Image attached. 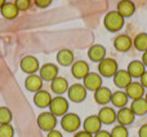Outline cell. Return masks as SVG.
I'll return each instance as SVG.
<instances>
[{
  "mask_svg": "<svg viewBox=\"0 0 147 137\" xmlns=\"http://www.w3.org/2000/svg\"><path fill=\"white\" fill-rule=\"evenodd\" d=\"M103 25L111 33H116V31L121 30L124 26V17L120 16L116 10H111L103 18Z\"/></svg>",
  "mask_w": 147,
  "mask_h": 137,
  "instance_id": "obj_1",
  "label": "cell"
},
{
  "mask_svg": "<svg viewBox=\"0 0 147 137\" xmlns=\"http://www.w3.org/2000/svg\"><path fill=\"white\" fill-rule=\"evenodd\" d=\"M49 110L54 117H63L65 114H67V110H69V101L62 96L54 97L49 104Z\"/></svg>",
  "mask_w": 147,
  "mask_h": 137,
  "instance_id": "obj_2",
  "label": "cell"
},
{
  "mask_svg": "<svg viewBox=\"0 0 147 137\" xmlns=\"http://www.w3.org/2000/svg\"><path fill=\"white\" fill-rule=\"evenodd\" d=\"M117 62L114 58H103L101 62H98V73L101 76L111 78L117 73Z\"/></svg>",
  "mask_w": 147,
  "mask_h": 137,
  "instance_id": "obj_3",
  "label": "cell"
},
{
  "mask_svg": "<svg viewBox=\"0 0 147 137\" xmlns=\"http://www.w3.org/2000/svg\"><path fill=\"white\" fill-rule=\"evenodd\" d=\"M81 124V120L79 115L74 114V113H67L62 117L61 119V127L63 128L66 132H76Z\"/></svg>",
  "mask_w": 147,
  "mask_h": 137,
  "instance_id": "obj_4",
  "label": "cell"
},
{
  "mask_svg": "<svg viewBox=\"0 0 147 137\" xmlns=\"http://www.w3.org/2000/svg\"><path fill=\"white\" fill-rule=\"evenodd\" d=\"M36 122H38V125L41 131H47V132H49V131L54 130V127H56L57 117H54L51 111H45V113L39 114Z\"/></svg>",
  "mask_w": 147,
  "mask_h": 137,
  "instance_id": "obj_5",
  "label": "cell"
},
{
  "mask_svg": "<svg viewBox=\"0 0 147 137\" xmlns=\"http://www.w3.org/2000/svg\"><path fill=\"white\" fill-rule=\"evenodd\" d=\"M67 96H69L70 101L72 102H81L85 100L86 97V88L80 83H76V84H72V85L69 87L67 89Z\"/></svg>",
  "mask_w": 147,
  "mask_h": 137,
  "instance_id": "obj_6",
  "label": "cell"
},
{
  "mask_svg": "<svg viewBox=\"0 0 147 137\" xmlns=\"http://www.w3.org/2000/svg\"><path fill=\"white\" fill-rule=\"evenodd\" d=\"M20 66H21V70H22L23 73L28 74V75L35 74L36 71L40 68V66H39V61L34 56H25L22 60H21Z\"/></svg>",
  "mask_w": 147,
  "mask_h": 137,
  "instance_id": "obj_7",
  "label": "cell"
},
{
  "mask_svg": "<svg viewBox=\"0 0 147 137\" xmlns=\"http://www.w3.org/2000/svg\"><path fill=\"white\" fill-rule=\"evenodd\" d=\"M39 76L43 81H52L54 78L58 76V66L54 64H45L39 68Z\"/></svg>",
  "mask_w": 147,
  "mask_h": 137,
  "instance_id": "obj_8",
  "label": "cell"
},
{
  "mask_svg": "<svg viewBox=\"0 0 147 137\" xmlns=\"http://www.w3.org/2000/svg\"><path fill=\"white\" fill-rule=\"evenodd\" d=\"M83 85L86 91H97L99 87H102V76L97 73H89L83 79Z\"/></svg>",
  "mask_w": 147,
  "mask_h": 137,
  "instance_id": "obj_9",
  "label": "cell"
},
{
  "mask_svg": "<svg viewBox=\"0 0 147 137\" xmlns=\"http://www.w3.org/2000/svg\"><path fill=\"white\" fill-rule=\"evenodd\" d=\"M125 93H127L128 98L138 100V98H142L146 92H145V87L141 83H138V81H132V83H129V85L125 88Z\"/></svg>",
  "mask_w": 147,
  "mask_h": 137,
  "instance_id": "obj_10",
  "label": "cell"
},
{
  "mask_svg": "<svg viewBox=\"0 0 147 137\" xmlns=\"http://www.w3.org/2000/svg\"><path fill=\"white\" fill-rule=\"evenodd\" d=\"M101 120H99L98 115H90V117L85 118L83 123V127H84V131L90 135H96L98 131H101Z\"/></svg>",
  "mask_w": 147,
  "mask_h": 137,
  "instance_id": "obj_11",
  "label": "cell"
},
{
  "mask_svg": "<svg viewBox=\"0 0 147 137\" xmlns=\"http://www.w3.org/2000/svg\"><path fill=\"white\" fill-rule=\"evenodd\" d=\"M134 113L130 110V107H121L119 111L116 113V120L119 122V124L121 125H128L132 124L134 122Z\"/></svg>",
  "mask_w": 147,
  "mask_h": 137,
  "instance_id": "obj_12",
  "label": "cell"
},
{
  "mask_svg": "<svg viewBox=\"0 0 147 137\" xmlns=\"http://www.w3.org/2000/svg\"><path fill=\"white\" fill-rule=\"evenodd\" d=\"M72 76L76 79H84L89 74V65L85 61H76L71 65Z\"/></svg>",
  "mask_w": 147,
  "mask_h": 137,
  "instance_id": "obj_13",
  "label": "cell"
},
{
  "mask_svg": "<svg viewBox=\"0 0 147 137\" xmlns=\"http://www.w3.org/2000/svg\"><path fill=\"white\" fill-rule=\"evenodd\" d=\"M88 57L93 62H101L106 58V48L101 44H94L88 49Z\"/></svg>",
  "mask_w": 147,
  "mask_h": 137,
  "instance_id": "obj_14",
  "label": "cell"
},
{
  "mask_svg": "<svg viewBox=\"0 0 147 137\" xmlns=\"http://www.w3.org/2000/svg\"><path fill=\"white\" fill-rule=\"evenodd\" d=\"M132 39L129 38L128 35H125V34H121V35L116 36L114 40V47L116 51L119 52H128L130 48H132Z\"/></svg>",
  "mask_w": 147,
  "mask_h": 137,
  "instance_id": "obj_15",
  "label": "cell"
},
{
  "mask_svg": "<svg viewBox=\"0 0 147 137\" xmlns=\"http://www.w3.org/2000/svg\"><path fill=\"white\" fill-rule=\"evenodd\" d=\"M98 118L102 124H112L116 120V113L112 107L103 106L98 111Z\"/></svg>",
  "mask_w": 147,
  "mask_h": 137,
  "instance_id": "obj_16",
  "label": "cell"
},
{
  "mask_svg": "<svg viewBox=\"0 0 147 137\" xmlns=\"http://www.w3.org/2000/svg\"><path fill=\"white\" fill-rule=\"evenodd\" d=\"M25 87L27 91L35 92L36 93V92L40 91L41 87H43V79H41L39 75H36V74H31V75H28L27 78H26Z\"/></svg>",
  "mask_w": 147,
  "mask_h": 137,
  "instance_id": "obj_17",
  "label": "cell"
},
{
  "mask_svg": "<svg viewBox=\"0 0 147 137\" xmlns=\"http://www.w3.org/2000/svg\"><path fill=\"white\" fill-rule=\"evenodd\" d=\"M111 96H112V92L107 87H103V85L99 87L97 91H94V100L99 105H106L109 102H111Z\"/></svg>",
  "mask_w": 147,
  "mask_h": 137,
  "instance_id": "obj_18",
  "label": "cell"
},
{
  "mask_svg": "<svg viewBox=\"0 0 147 137\" xmlns=\"http://www.w3.org/2000/svg\"><path fill=\"white\" fill-rule=\"evenodd\" d=\"M136 10V5L132 0H121L117 3V9L116 12L123 17H130Z\"/></svg>",
  "mask_w": 147,
  "mask_h": 137,
  "instance_id": "obj_19",
  "label": "cell"
},
{
  "mask_svg": "<svg viewBox=\"0 0 147 137\" xmlns=\"http://www.w3.org/2000/svg\"><path fill=\"white\" fill-rule=\"evenodd\" d=\"M114 83L119 88H127L129 83H132V76L127 70H117V73L114 75Z\"/></svg>",
  "mask_w": 147,
  "mask_h": 137,
  "instance_id": "obj_20",
  "label": "cell"
},
{
  "mask_svg": "<svg viewBox=\"0 0 147 137\" xmlns=\"http://www.w3.org/2000/svg\"><path fill=\"white\" fill-rule=\"evenodd\" d=\"M51 89L56 94L61 96L62 93L67 92V89H69V81L65 78H62V76H57L51 81Z\"/></svg>",
  "mask_w": 147,
  "mask_h": 137,
  "instance_id": "obj_21",
  "label": "cell"
},
{
  "mask_svg": "<svg viewBox=\"0 0 147 137\" xmlns=\"http://www.w3.org/2000/svg\"><path fill=\"white\" fill-rule=\"evenodd\" d=\"M51 101H52L51 93H49L48 91H44V89H40V91H38L35 93V96H34V102H35V105L38 107H41V109L49 106Z\"/></svg>",
  "mask_w": 147,
  "mask_h": 137,
  "instance_id": "obj_22",
  "label": "cell"
},
{
  "mask_svg": "<svg viewBox=\"0 0 147 137\" xmlns=\"http://www.w3.org/2000/svg\"><path fill=\"white\" fill-rule=\"evenodd\" d=\"M0 13H1V16L4 18H7V20H13V18H16L18 16L20 10H18V8L16 7L14 3L7 1L1 8H0Z\"/></svg>",
  "mask_w": 147,
  "mask_h": 137,
  "instance_id": "obj_23",
  "label": "cell"
},
{
  "mask_svg": "<svg viewBox=\"0 0 147 137\" xmlns=\"http://www.w3.org/2000/svg\"><path fill=\"white\" fill-rule=\"evenodd\" d=\"M57 62L62 66H70V65L74 64V53L70 49H61L57 53Z\"/></svg>",
  "mask_w": 147,
  "mask_h": 137,
  "instance_id": "obj_24",
  "label": "cell"
},
{
  "mask_svg": "<svg viewBox=\"0 0 147 137\" xmlns=\"http://www.w3.org/2000/svg\"><path fill=\"white\" fill-rule=\"evenodd\" d=\"M130 110L134 113V115H145L147 114V101L145 98H138L133 100L132 105H130Z\"/></svg>",
  "mask_w": 147,
  "mask_h": 137,
  "instance_id": "obj_25",
  "label": "cell"
},
{
  "mask_svg": "<svg viewBox=\"0 0 147 137\" xmlns=\"http://www.w3.org/2000/svg\"><path fill=\"white\" fill-rule=\"evenodd\" d=\"M111 104L114 106L119 107H125V105L128 104V96L125 92L123 91H116V92H112V96H111Z\"/></svg>",
  "mask_w": 147,
  "mask_h": 137,
  "instance_id": "obj_26",
  "label": "cell"
},
{
  "mask_svg": "<svg viewBox=\"0 0 147 137\" xmlns=\"http://www.w3.org/2000/svg\"><path fill=\"white\" fill-rule=\"evenodd\" d=\"M127 71L132 78H141L142 74L145 73V65L142 64V61H132L128 65Z\"/></svg>",
  "mask_w": 147,
  "mask_h": 137,
  "instance_id": "obj_27",
  "label": "cell"
},
{
  "mask_svg": "<svg viewBox=\"0 0 147 137\" xmlns=\"http://www.w3.org/2000/svg\"><path fill=\"white\" fill-rule=\"evenodd\" d=\"M133 45L137 51L140 52H146L147 51V34L141 33L133 39Z\"/></svg>",
  "mask_w": 147,
  "mask_h": 137,
  "instance_id": "obj_28",
  "label": "cell"
},
{
  "mask_svg": "<svg viewBox=\"0 0 147 137\" xmlns=\"http://www.w3.org/2000/svg\"><path fill=\"white\" fill-rule=\"evenodd\" d=\"M12 120V111L8 107H0V124H9Z\"/></svg>",
  "mask_w": 147,
  "mask_h": 137,
  "instance_id": "obj_29",
  "label": "cell"
},
{
  "mask_svg": "<svg viewBox=\"0 0 147 137\" xmlns=\"http://www.w3.org/2000/svg\"><path fill=\"white\" fill-rule=\"evenodd\" d=\"M111 137H128V130L125 125H115L111 131Z\"/></svg>",
  "mask_w": 147,
  "mask_h": 137,
  "instance_id": "obj_30",
  "label": "cell"
},
{
  "mask_svg": "<svg viewBox=\"0 0 147 137\" xmlns=\"http://www.w3.org/2000/svg\"><path fill=\"white\" fill-rule=\"evenodd\" d=\"M14 130L12 124H0V137H13Z\"/></svg>",
  "mask_w": 147,
  "mask_h": 137,
  "instance_id": "obj_31",
  "label": "cell"
},
{
  "mask_svg": "<svg viewBox=\"0 0 147 137\" xmlns=\"http://www.w3.org/2000/svg\"><path fill=\"white\" fill-rule=\"evenodd\" d=\"M14 4L20 12H26L31 7V0H14Z\"/></svg>",
  "mask_w": 147,
  "mask_h": 137,
  "instance_id": "obj_32",
  "label": "cell"
},
{
  "mask_svg": "<svg viewBox=\"0 0 147 137\" xmlns=\"http://www.w3.org/2000/svg\"><path fill=\"white\" fill-rule=\"evenodd\" d=\"M34 3L38 8H47L51 5L52 0H34Z\"/></svg>",
  "mask_w": 147,
  "mask_h": 137,
  "instance_id": "obj_33",
  "label": "cell"
},
{
  "mask_svg": "<svg viewBox=\"0 0 147 137\" xmlns=\"http://www.w3.org/2000/svg\"><path fill=\"white\" fill-rule=\"evenodd\" d=\"M138 136L140 137H147V123L143 124L142 127L140 128V131H138Z\"/></svg>",
  "mask_w": 147,
  "mask_h": 137,
  "instance_id": "obj_34",
  "label": "cell"
},
{
  "mask_svg": "<svg viewBox=\"0 0 147 137\" xmlns=\"http://www.w3.org/2000/svg\"><path fill=\"white\" fill-rule=\"evenodd\" d=\"M47 137H63L62 136V133L59 132V131H56V130H52L48 132V135H47Z\"/></svg>",
  "mask_w": 147,
  "mask_h": 137,
  "instance_id": "obj_35",
  "label": "cell"
},
{
  "mask_svg": "<svg viewBox=\"0 0 147 137\" xmlns=\"http://www.w3.org/2000/svg\"><path fill=\"white\" fill-rule=\"evenodd\" d=\"M93 137H111V133L107 132V131H98Z\"/></svg>",
  "mask_w": 147,
  "mask_h": 137,
  "instance_id": "obj_36",
  "label": "cell"
},
{
  "mask_svg": "<svg viewBox=\"0 0 147 137\" xmlns=\"http://www.w3.org/2000/svg\"><path fill=\"white\" fill-rule=\"evenodd\" d=\"M74 137H93V135H90V133L85 132V131H80V132H76Z\"/></svg>",
  "mask_w": 147,
  "mask_h": 137,
  "instance_id": "obj_37",
  "label": "cell"
},
{
  "mask_svg": "<svg viewBox=\"0 0 147 137\" xmlns=\"http://www.w3.org/2000/svg\"><path fill=\"white\" fill-rule=\"evenodd\" d=\"M141 84H142L145 88H147V71H145V73L142 74V76H141Z\"/></svg>",
  "mask_w": 147,
  "mask_h": 137,
  "instance_id": "obj_38",
  "label": "cell"
},
{
  "mask_svg": "<svg viewBox=\"0 0 147 137\" xmlns=\"http://www.w3.org/2000/svg\"><path fill=\"white\" fill-rule=\"evenodd\" d=\"M142 64L145 65V66H147V51L143 52V56H142Z\"/></svg>",
  "mask_w": 147,
  "mask_h": 137,
  "instance_id": "obj_39",
  "label": "cell"
},
{
  "mask_svg": "<svg viewBox=\"0 0 147 137\" xmlns=\"http://www.w3.org/2000/svg\"><path fill=\"white\" fill-rule=\"evenodd\" d=\"M5 3H7V1H5V0H0V8H1L3 5L5 4Z\"/></svg>",
  "mask_w": 147,
  "mask_h": 137,
  "instance_id": "obj_40",
  "label": "cell"
},
{
  "mask_svg": "<svg viewBox=\"0 0 147 137\" xmlns=\"http://www.w3.org/2000/svg\"><path fill=\"white\" fill-rule=\"evenodd\" d=\"M145 100H146V101H147V92H146V93H145Z\"/></svg>",
  "mask_w": 147,
  "mask_h": 137,
  "instance_id": "obj_41",
  "label": "cell"
}]
</instances>
